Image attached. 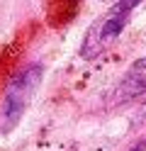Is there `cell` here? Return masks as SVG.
Here are the masks:
<instances>
[{"instance_id": "obj_1", "label": "cell", "mask_w": 146, "mask_h": 151, "mask_svg": "<svg viewBox=\"0 0 146 151\" xmlns=\"http://www.w3.org/2000/svg\"><path fill=\"white\" fill-rule=\"evenodd\" d=\"M42 78H44L42 63H32V66H24L7 83L5 95H3V105H0V134H7V132H12L19 124V119H22L24 110L29 107Z\"/></svg>"}, {"instance_id": "obj_2", "label": "cell", "mask_w": 146, "mask_h": 151, "mask_svg": "<svg viewBox=\"0 0 146 151\" xmlns=\"http://www.w3.org/2000/svg\"><path fill=\"white\" fill-rule=\"evenodd\" d=\"M144 0H117V3L107 10L102 17L90 24L83 46H81V56L85 61H93L95 56H100L107 46H110L117 37L124 32L127 22H129V15L136 10V5H141Z\"/></svg>"}, {"instance_id": "obj_3", "label": "cell", "mask_w": 146, "mask_h": 151, "mask_svg": "<svg viewBox=\"0 0 146 151\" xmlns=\"http://www.w3.org/2000/svg\"><path fill=\"white\" fill-rule=\"evenodd\" d=\"M139 95H146V56L136 59L127 68V73L117 86V100H132Z\"/></svg>"}, {"instance_id": "obj_4", "label": "cell", "mask_w": 146, "mask_h": 151, "mask_svg": "<svg viewBox=\"0 0 146 151\" xmlns=\"http://www.w3.org/2000/svg\"><path fill=\"white\" fill-rule=\"evenodd\" d=\"M129 151H146V139H144V141H139V144H134Z\"/></svg>"}, {"instance_id": "obj_5", "label": "cell", "mask_w": 146, "mask_h": 151, "mask_svg": "<svg viewBox=\"0 0 146 151\" xmlns=\"http://www.w3.org/2000/svg\"><path fill=\"white\" fill-rule=\"evenodd\" d=\"M144 115H146V107H144Z\"/></svg>"}]
</instances>
